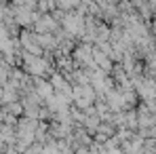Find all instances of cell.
<instances>
[{
  "label": "cell",
  "mask_w": 156,
  "mask_h": 154,
  "mask_svg": "<svg viewBox=\"0 0 156 154\" xmlns=\"http://www.w3.org/2000/svg\"><path fill=\"white\" fill-rule=\"evenodd\" d=\"M36 95L42 97V99H51L53 97V87L51 82H44V80H36Z\"/></svg>",
  "instance_id": "5"
},
{
  "label": "cell",
  "mask_w": 156,
  "mask_h": 154,
  "mask_svg": "<svg viewBox=\"0 0 156 154\" xmlns=\"http://www.w3.org/2000/svg\"><path fill=\"white\" fill-rule=\"evenodd\" d=\"M17 6H23V4H30V0H13Z\"/></svg>",
  "instance_id": "7"
},
{
  "label": "cell",
  "mask_w": 156,
  "mask_h": 154,
  "mask_svg": "<svg viewBox=\"0 0 156 154\" xmlns=\"http://www.w3.org/2000/svg\"><path fill=\"white\" fill-rule=\"evenodd\" d=\"M23 70H26L27 74H32V76H42L47 72V61L42 57L23 53Z\"/></svg>",
  "instance_id": "1"
},
{
  "label": "cell",
  "mask_w": 156,
  "mask_h": 154,
  "mask_svg": "<svg viewBox=\"0 0 156 154\" xmlns=\"http://www.w3.org/2000/svg\"><path fill=\"white\" fill-rule=\"evenodd\" d=\"M74 99H76L78 108H89L91 102L95 99V93H93L87 84H80V87L74 89Z\"/></svg>",
  "instance_id": "2"
},
{
  "label": "cell",
  "mask_w": 156,
  "mask_h": 154,
  "mask_svg": "<svg viewBox=\"0 0 156 154\" xmlns=\"http://www.w3.org/2000/svg\"><path fill=\"white\" fill-rule=\"evenodd\" d=\"M63 26H66L68 32H72V34H82V32H84V26H82V15H80V13H74V15L66 17V19H63Z\"/></svg>",
  "instance_id": "4"
},
{
  "label": "cell",
  "mask_w": 156,
  "mask_h": 154,
  "mask_svg": "<svg viewBox=\"0 0 156 154\" xmlns=\"http://www.w3.org/2000/svg\"><path fill=\"white\" fill-rule=\"evenodd\" d=\"M9 74H11V72H9L4 66H0V87H4V84L9 82Z\"/></svg>",
  "instance_id": "6"
},
{
  "label": "cell",
  "mask_w": 156,
  "mask_h": 154,
  "mask_svg": "<svg viewBox=\"0 0 156 154\" xmlns=\"http://www.w3.org/2000/svg\"><path fill=\"white\" fill-rule=\"evenodd\" d=\"M21 42H23V47H26V53L30 55H36V57H40V45H38V40H36V34H30V32H21Z\"/></svg>",
  "instance_id": "3"
}]
</instances>
